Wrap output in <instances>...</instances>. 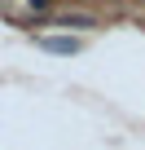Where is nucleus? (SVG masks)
<instances>
[{
	"label": "nucleus",
	"instance_id": "f257e3e1",
	"mask_svg": "<svg viewBox=\"0 0 145 150\" xmlns=\"http://www.w3.org/2000/svg\"><path fill=\"white\" fill-rule=\"evenodd\" d=\"M53 27H66V31H88V27H97V18H92V13H57V18H53Z\"/></svg>",
	"mask_w": 145,
	"mask_h": 150
},
{
	"label": "nucleus",
	"instance_id": "f03ea898",
	"mask_svg": "<svg viewBox=\"0 0 145 150\" xmlns=\"http://www.w3.org/2000/svg\"><path fill=\"white\" fill-rule=\"evenodd\" d=\"M40 49H48V53H79V40L75 35H40Z\"/></svg>",
	"mask_w": 145,
	"mask_h": 150
},
{
	"label": "nucleus",
	"instance_id": "7ed1b4c3",
	"mask_svg": "<svg viewBox=\"0 0 145 150\" xmlns=\"http://www.w3.org/2000/svg\"><path fill=\"white\" fill-rule=\"evenodd\" d=\"M53 5V0H31V9H48Z\"/></svg>",
	"mask_w": 145,
	"mask_h": 150
}]
</instances>
